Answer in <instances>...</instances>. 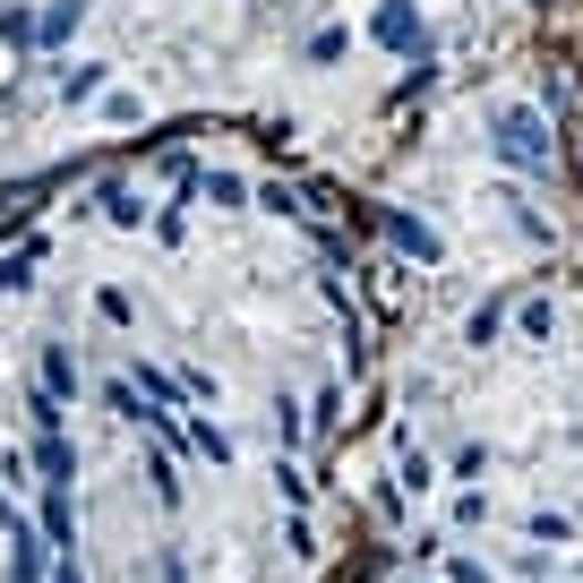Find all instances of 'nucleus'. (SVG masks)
<instances>
[{"label":"nucleus","instance_id":"4","mask_svg":"<svg viewBox=\"0 0 583 583\" xmlns=\"http://www.w3.org/2000/svg\"><path fill=\"white\" fill-rule=\"evenodd\" d=\"M378 43H395V52H403V43H421V18H412L403 0H387V9H378Z\"/></svg>","mask_w":583,"mask_h":583},{"label":"nucleus","instance_id":"11","mask_svg":"<svg viewBox=\"0 0 583 583\" xmlns=\"http://www.w3.org/2000/svg\"><path fill=\"white\" fill-rule=\"evenodd\" d=\"M163 583H190V575H181V558H163Z\"/></svg>","mask_w":583,"mask_h":583},{"label":"nucleus","instance_id":"2","mask_svg":"<svg viewBox=\"0 0 583 583\" xmlns=\"http://www.w3.org/2000/svg\"><path fill=\"white\" fill-rule=\"evenodd\" d=\"M43 532H52V550H78V507H69V481H43Z\"/></svg>","mask_w":583,"mask_h":583},{"label":"nucleus","instance_id":"8","mask_svg":"<svg viewBox=\"0 0 583 583\" xmlns=\"http://www.w3.org/2000/svg\"><path fill=\"white\" fill-rule=\"evenodd\" d=\"M95 86H103V69H69V78H61V95H69V103H86Z\"/></svg>","mask_w":583,"mask_h":583},{"label":"nucleus","instance_id":"7","mask_svg":"<svg viewBox=\"0 0 583 583\" xmlns=\"http://www.w3.org/2000/svg\"><path fill=\"white\" fill-rule=\"evenodd\" d=\"M78 18H86V0H52V9H43V27H34V34H52V43H61V34L78 27Z\"/></svg>","mask_w":583,"mask_h":583},{"label":"nucleus","instance_id":"12","mask_svg":"<svg viewBox=\"0 0 583 583\" xmlns=\"http://www.w3.org/2000/svg\"><path fill=\"white\" fill-rule=\"evenodd\" d=\"M52 583H78V558H61V575H52Z\"/></svg>","mask_w":583,"mask_h":583},{"label":"nucleus","instance_id":"6","mask_svg":"<svg viewBox=\"0 0 583 583\" xmlns=\"http://www.w3.org/2000/svg\"><path fill=\"white\" fill-rule=\"evenodd\" d=\"M387 232L403 241V249H412V258H438V232H429V224H412V215H387Z\"/></svg>","mask_w":583,"mask_h":583},{"label":"nucleus","instance_id":"10","mask_svg":"<svg viewBox=\"0 0 583 583\" xmlns=\"http://www.w3.org/2000/svg\"><path fill=\"white\" fill-rule=\"evenodd\" d=\"M27 284V258H0V292H18Z\"/></svg>","mask_w":583,"mask_h":583},{"label":"nucleus","instance_id":"1","mask_svg":"<svg viewBox=\"0 0 583 583\" xmlns=\"http://www.w3.org/2000/svg\"><path fill=\"white\" fill-rule=\"evenodd\" d=\"M498 155L523 163V172H550V130H541V112L507 103V112H498Z\"/></svg>","mask_w":583,"mask_h":583},{"label":"nucleus","instance_id":"3","mask_svg":"<svg viewBox=\"0 0 583 583\" xmlns=\"http://www.w3.org/2000/svg\"><path fill=\"white\" fill-rule=\"evenodd\" d=\"M43 395H78V360H69V344H43Z\"/></svg>","mask_w":583,"mask_h":583},{"label":"nucleus","instance_id":"5","mask_svg":"<svg viewBox=\"0 0 583 583\" xmlns=\"http://www.w3.org/2000/svg\"><path fill=\"white\" fill-rule=\"evenodd\" d=\"M34 463H43V481H69V472H78L69 447H61V429H43V438H34Z\"/></svg>","mask_w":583,"mask_h":583},{"label":"nucleus","instance_id":"9","mask_svg":"<svg viewBox=\"0 0 583 583\" xmlns=\"http://www.w3.org/2000/svg\"><path fill=\"white\" fill-rule=\"evenodd\" d=\"M9 583H43V566H34V541H18V558H9Z\"/></svg>","mask_w":583,"mask_h":583}]
</instances>
